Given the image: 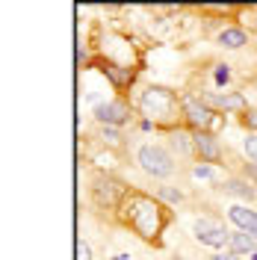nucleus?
I'll list each match as a JSON object with an SVG mask.
<instances>
[{"instance_id": "obj_1", "label": "nucleus", "mask_w": 257, "mask_h": 260, "mask_svg": "<svg viewBox=\"0 0 257 260\" xmlns=\"http://www.w3.org/2000/svg\"><path fill=\"white\" fill-rule=\"evenodd\" d=\"M118 213H121V222L145 243H160L166 228L172 225L169 207L163 201H157V198L139 192V189H130L127 198L121 201Z\"/></svg>"}, {"instance_id": "obj_2", "label": "nucleus", "mask_w": 257, "mask_h": 260, "mask_svg": "<svg viewBox=\"0 0 257 260\" xmlns=\"http://www.w3.org/2000/svg\"><path fill=\"white\" fill-rule=\"evenodd\" d=\"M139 110L151 124L175 130V124L183 118V98H177V92L166 86H148L139 95Z\"/></svg>"}, {"instance_id": "obj_3", "label": "nucleus", "mask_w": 257, "mask_h": 260, "mask_svg": "<svg viewBox=\"0 0 257 260\" xmlns=\"http://www.w3.org/2000/svg\"><path fill=\"white\" fill-rule=\"evenodd\" d=\"M136 162H139V169H142L145 175H151V178H169V175H175V157L163 145H154V142H148V145H142L136 151Z\"/></svg>"}, {"instance_id": "obj_4", "label": "nucleus", "mask_w": 257, "mask_h": 260, "mask_svg": "<svg viewBox=\"0 0 257 260\" xmlns=\"http://www.w3.org/2000/svg\"><path fill=\"white\" fill-rule=\"evenodd\" d=\"M183 121L195 133H213V130L222 124L219 113L210 107L207 101H198V98H183Z\"/></svg>"}, {"instance_id": "obj_5", "label": "nucleus", "mask_w": 257, "mask_h": 260, "mask_svg": "<svg viewBox=\"0 0 257 260\" xmlns=\"http://www.w3.org/2000/svg\"><path fill=\"white\" fill-rule=\"evenodd\" d=\"M127 186L121 183V180L110 178V175H98L92 180V198H95L98 207H107V210H118L121 207V201L127 198Z\"/></svg>"}, {"instance_id": "obj_6", "label": "nucleus", "mask_w": 257, "mask_h": 260, "mask_svg": "<svg viewBox=\"0 0 257 260\" xmlns=\"http://www.w3.org/2000/svg\"><path fill=\"white\" fill-rule=\"evenodd\" d=\"M192 231H195V240L201 245H210V248H222V245H228V240H231V231L225 228V222L210 219V216H201L192 225Z\"/></svg>"}, {"instance_id": "obj_7", "label": "nucleus", "mask_w": 257, "mask_h": 260, "mask_svg": "<svg viewBox=\"0 0 257 260\" xmlns=\"http://www.w3.org/2000/svg\"><path fill=\"white\" fill-rule=\"evenodd\" d=\"M92 115H95V121L101 124V127H121V124L130 118V107L124 104V101L113 98V101H101V104H95Z\"/></svg>"}, {"instance_id": "obj_8", "label": "nucleus", "mask_w": 257, "mask_h": 260, "mask_svg": "<svg viewBox=\"0 0 257 260\" xmlns=\"http://www.w3.org/2000/svg\"><path fill=\"white\" fill-rule=\"evenodd\" d=\"M192 145H195V154H198L201 162H210V166L222 162V145H219V139L213 133H195Z\"/></svg>"}, {"instance_id": "obj_9", "label": "nucleus", "mask_w": 257, "mask_h": 260, "mask_svg": "<svg viewBox=\"0 0 257 260\" xmlns=\"http://www.w3.org/2000/svg\"><path fill=\"white\" fill-rule=\"evenodd\" d=\"M228 219L240 228V231L251 234L257 240V210H248V207H242V204H231V207H228Z\"/></svg>"}, {"instance_id": "obj_10", "label": "nucleus", "mask_w": 257, "mask_h": 260, "mask_svg": "<svg viewBox=\"0 0 257 260\" xmlns=\"http://www.w3.org/2000/svg\"><path fill=\"white\" fill-rule=\"evenodd\" d=\"M228 251L231 254H257V240L245 231H234L228 240Z\"/></svg>"}, {"instance_id": "obj_11", "label": "nucleus", "mask_w": 257, "mask_h": 260, "mask_svg": "<svg viewBox=\"0 0 257 260\" xmlns=\"http://www.w3.org/2000/svg\"><path fill=\"white\" fill-rule=\"evenodd\" d=\"M201 101H207L210 107H222V110H240V113H245L248 107H245V98L240 95V92H231V95H207L201 98Z\"/></svg>"}, {"instance_id": "obj_12", "label": "nucleus", "mask_w": 257, "mask_h": 260, "mask_svg": "<svg viewBox=\"0 0 257 260\" xmlns=\"http://www.w3.org/2000/svg\"><path fill=\"white\" fill-rule=\"evenodd\" d=\"M101 71L113 80L115 89H127L130 83H133V77H136L130 68H121V65H115V62H104V68H101Z\"/></svg>"}, {"instance_id": "obj_13", "label": "nucleus", "mask_w": 257, "mask_h": 260, "mask_svg": "<svg viewBox=\"0 0 257 260\" xmlns=\"http://www.w3.org/2000/svg\"><path fill=\"white\" fill-rule=\"evenodd\" d=\"M222 189H225L228 195H237V198H245V201H254L257 189L248 183L245 178H228L225 183H222Z\"/></svg>"}, {"instance_id": "obj_14", "label": "nucleus", "mask_w": 257, "mask_h": 260, "mask_svg": "<svg viewBox=\"0 0 257 260\" xmlns=\"http://www.w3.org/2000/svg\"><path fill=\"white\" fill-rule=\"evenodd\" d=\"M245 42H248V36H245V30H240V27H225V30L219 32V45H222V48L237 50V48H242Z\"/></svg>"}, {"instance_id": "obj_15", "label": "nucleus", "mask_w": 257, "mask_h": 260, "mask_svg": "<svg viewBox=\"0 0 257 260\" xmlns=\"http://www.w3.org/2000/svg\"><path fill=\"white\" fill-rule=\"evenodd\" d=\"M172 148H175L177 154H183V157H192V154H195L192 139H189L183 130H172Z\"/></svg>"}, {"instance_id": "obj_16", "label": "nucleus", "mask_w": 257, "mask_h": 260, "mask_svg": "<svg viewBox=\"0 0 257 260\" xmlns=\"http://www.w3.org/2000/svg\"><path fill=\"white\" fill-rule=\"evenodd\" d=\"M242 148H245L248 160H251V162H257V133H248V136L242 139Z\"/></svg>"}, {"instance_id": "obj_17", "label": "nucleus", "mask_w": 257, "mask_h": 260, "mask_svg": "<svg viewBox=\"0 0 257 260\" xmlns=\"http://www.w3.org/2000/svg\"><path fill=\"white\" fill-rule=\"evenodd\" d=\"M101 139H104L107 145H121V139H124V136H121L115 127H101Z\"/></svg>"}, {"instance_id": "obj_18", "label": "nucleus", "mask_w": 257, "mask_h": 260, "mask_svg": "<svg viewBox=\"0 0 257 260\" xmlns=\"http://www.w3.org/2000/svg\"><path fill=\"white\" fill-rule=\"evenodd\" d=\"M240 124L242 127H248L251 133H257V110H245V113H240Z\"/></svg>"}, {"instance_id": "obj_19", "label": "nucleus", "mask_w": 257, "mask_h": 260, "mask_svg": "<svg viewBox=\"0 0 257 260\" xmlns=\"http://www.w3.org/2000/svg\"><path fill=\"white\" fill-rule=\"evenodd\" d=\"M157 195L166 198V201H172V204H180V201H183V192H180V189H169V186H160Z\"/></svg>"}, {"instance_id": "obj_20", "label": "nucleus", "mask_w": 257, "mask_h": 260, "mask_svg": "<svg viewBox=\"0 0 257 260\" xmlns=\"http://www.w3.org/2000/svg\"><path fill=\"white\" fill-rule=\"evenodd\" d=\"M245 180H248L251 186H257V162H248V166H245Z\"/></svg>"}, {"instance_id": "obj_21", "label": "nucleus", "mask_w": 257, "mask_h": 260, "mask_svg": "<svg viewBox=\"0 0 257 260\" xmlns=\"http://www.w3.org/2000/svg\"><path fill=\"white\" fill-rule=\"evenodd\" d=\"M77 260H92V248L83 243V240L77 243Z\"/></svg>"}, {"instance_id": "obj_22", "label": "nucleus", "mask_w": 257, "mask_h": 260, "mask_svg": "<svg viewBox=\"0 0 257 260\" xmlns=\"http://www.w3.org/2000/svg\"><path fill=\"white\" fill-rule=\"evenodd\" d=\"M192 175H195V178H204V180H207V178H213V169H210V166H195Z\"/></svg>"}, {"instance_id": "obj_23", "label": "nucleus", "mask_w": 257, "mask_h": 260, "mask_svg": "<svg viewBox=\"0 0 257 260\" xmlns=\"http://www.w3.org/2000/svg\"><path fill=\"white\" fill-rule=\"evenodd\" d=\"M231 80V71H228V65H219V71H216V83L222 86V83Z\"/></svg>"}, {"instance_id": "obj_24", "label": "nucleus", "mask_w": 257, "mask_h": 260, "mask_svg": "<svg viewBox=\"0 0 257 260\" xmlns=\"http://www.w3.org/2000/svg\"><path fill=\"white\" fill-rule=\"evenodd\" d=\"M210 260H240V254H231V251H216V254H210Z\"/></svg>"}, {"instance_id": "obj_25", "label": "nucleus", "mask_w": 257, "mask_h": 260, "mask_svg": "<svg viewBox=\"0 0 257 260\" xmlns=\"http://www.w3.org/2000/svg\"><path fill=\"white\" fill-rule=\"evenodd\" d=\"M172 260H183V257H177V254H175V257H172Z\"/></svg>"}]
</instances>
